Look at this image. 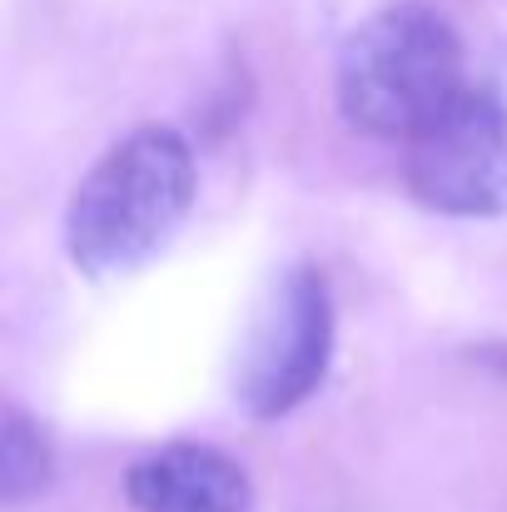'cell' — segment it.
<instances>
[{"mask_svg": "<svg viewBox=\"0 0 507 512\" xmlns=\"http://www.w3.org/2000/svg\"><path fill=\"white\" fill-rule=\"evenodd\" d=\"M135 512H249V473L209 443H169L125 473Z\"/></svg>", "mask_w": 507, "mask_h": 512, "instance_id": "5", "label": "cell"}, {"mask_svg": "<svg viewBox=\"0 0 507 512\" xmlns=\"http://www.w3.org/2000/svg\"><path fill=\"white\" fill-rule=\"evenodd\" d=\"M329 353H334V304H329V284L319 269H289L259 319L244 348V368H239V398L254 418H284L294 413L329 373Z\"/></svg>", "mask_w": 507, "mask_h": 512, "instance_id": "4", "label": "cell"}, {"mask_svg": "<svg viewBox=\"0 0 507 512\" xmlns=\"http://www.w3.org/2000/svg\"><path fill=\"white\" fill-rule=\"evenodd\" d=\"M194 199V155L169 125H140L110 145L70 194L65 249L80 274L120 279L150 264Z\"/></svg>", "mask_w": 507, "mask_h": 512, "instance_id": "1", "label": "cell"}, {"mask_svg": "<svg viewBox=\"0 0 507 512\" xmlns=\"http://www.w3.org/2000/svg\"><path fill=\"white\" fill-rule=\"evenodd\" d=\"M50 468H55L50 438L20 408H5V428H0V503L15 508V503L45 493Z\"/></svg>", "mask_w": 507, "mask_h": 512, "instance_id": "6", "label": "cell"}, {"mask_svg": "<svg viewBox=\"0 0 507 512\" xmlns=\"http://www.w3.org/2000/svg\"><path fill=\"white\" fill-rule=\"evenodd\" d=\"M463 90V40L423 0L373 10L338 50V110L373 140L423 135Z\"/></svg>", "mask_w": 507, "mask_h": 512, "instance_id": "2", "label": "cell"}, {"mask_svg": "<svg viewBox=\"0 0 507 512\" xmlns=\"http://www.w3.org/2000/svg\"><path fill=\"white\" fill-rule=\"evenodd\" d=\"M408 189L433 214L483 219L507 209V105L468 85L423 135L408 140Z\"/></svg>", "mask_w": 507, "mask_h": 512, "instance_id": "3", "label": "cell"}, {"mask_svg": "<svg viewBox=\"0 0 507 512\" xmlns=\"http://www.w3.org/2000/svg\"><path fill=\"white\" fill-rule=\"evenodd\" d=\"M503 363H507V353H503Z\"/></svg>", "mask_w": 507, "mask_h": 512, "instance_id": "7", "label": "cell"}]
</instances>
